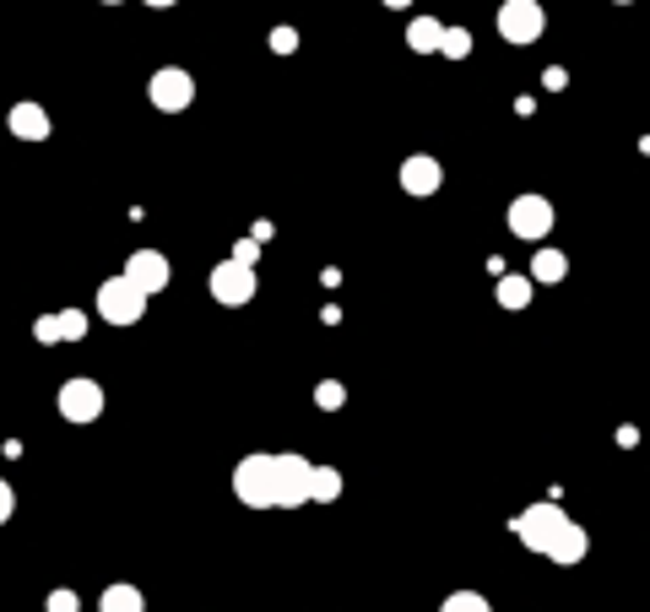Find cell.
I'll list each match as a JSON object with an SVG mask.
<instances>
[{
    "mask_svg": "<svg viewBox=\"0 0 650 612\" xmlns=\"http://www.w3.org/2000/svg\"><path fill=\"white\" fill-rule=\"evenodd\" d=\"M39 342H81L87 336V315L81 309H66V315H43L39 326H33Z\"/></svg>",
    "mask_w": 650,
    "mask_h": 612,
    "instance_id": "7c38bea8",
    "label": "cell"
},
{
    "mask_svg": "<svg viewBox=\"0 0 650 612\" xmlns=\"http://www.w3.org/2000/svg\"><path fill=\"white\" fill-rule=\"evenodd\" d=\"M440 612H493V608H487V596H477V591H455V596H445Z\"/></svg>",
    "mask_w": 650,
    "mask_h": 612,
    "instance_id": "44dd1931",
    "label": "cell"
},
{
    "mask_svg": "<svg viewBox=\"0 0 650 612\" xmlns=\"http://www.w3.org/2000/svg\"><path fill=\"white\" fill-rule=\"evenodd\" d=\"M564 272H569V260L559 249H536L531 255V283H564Z\"/></svg>",
    "mask_w": 650,
    "mask_h": 612,
    "instance_id": "2e32d148",
    "label": "cell"
},
{
    "mask_svg": "<svg viewBox=\"0 0 650 612\" xmlns=\"http://www.w3.org/2000/svg\"><path fill=\"white\" fill-rule=\"evenodd\" d=\"M234 493L249 510H283V455H244L234 466Z\"/></svg>",
    "mask_w": 650,
    "mask_h": 612,
    "instance_id": "6da1fadb",
    "label": "cell"
},
{
    "mask_svg": "<svg viewBox=\"0 0 650 612\" xmlns=\"http://www.w3.org/2000/svg\"><path fill=\"white\" fill-rule=\"evenodd\" d=\"M510 531L521 536V547H531V553H542V559H548V553H553V542L569 531V515L553 504V499H548V504H531V510H521V515L510 521Z\"/></svg>",
    "mask_w": 650,
    "mask_h": 612,
    "instance_id": "7a4b0ae2",
    "label": "cell"
},
{
    "mask_svg": "<svg viewBox=\"0 0 650 612\" xmlns=\"http://www.w3.org/2000/svg\"><path fill=\"white\" fill-rule=\"evenodd\" d=\"M272 49H277V55H293V49H298V33H293V28H277V33H272Z\"/></svg>",
    "mask_w": 650,
    "mask_h": 612,
    "instance_id": "cb8c5ba5",
    "label": "cell"
},
{
    "mask_svg": "<svg viewBox=\"0 0 650 612\" xmlns=\"http://www.w3.org/2000/svg\"><path fill=\"white\" fill-rule=\"evenodd\" d=\"M440 179H445V168L434 164V158H406L402 164V190L406 196H434Z\"/></svg>",
    "mask_w": 650,
    "mask_h": 612,
    "instance_id": "8fae6325",
    "label": "cell"
},
{
    "mask_svg": "<svg viewBox=\"0 0 650 612\" xmlns=\"http://www.w3.org/2000/svg\"><path fill=\"white\" fill-rule=\"evenodd\" d=\"M147 98H152V109H162V115H179V109L196 98V82H190V71L168 66V71H152V82H147Z\"/></svg>",
    "mask_w": 650,
    "mask_h": 612,
    "instance_id": "8992f818",
    "label": "cell"
},
{
    "mask_svg": "<svg viewBox=\"0 0 650 612\" xmlns=\"http://www.w3.org/2000/svg\"><path fill=\"white\" fill-rule=\"evenodd\" d=\"M211 298H217V304H228V309L249 304V298H255V272L239 266V260H223V266L211 272Z\"/></svg>",
    "mask_w": 650,
    "mask_h": 612,
    "instance_id": "9c48e42d",
    "label": "cell"
},
{
    "mask_svg": "<svg viewBox=\"0 0 650 612\" xmlns=\"http://www.w3.org/2000/svg\"><path fill=\"white\" fill-rule=\"evenodd\" d=\"M406 43H412L417 55H440V43H445V22H440V17H412Z\"/></svg>",
    "mask_w": 650,
    "mask_h": 612,
    "instance_id": "5bb4252c",
    "label": "cell"
},
{
    "mask_svg": "<svg viewBox=\"0 0 650 612\" xmlns=\"http://www.w3.org/2000/svg\"><path fill=\"white\" fill-rule=\"evenodd\" d=\"M585 553H591V531L569 521V531L559 536V542H553V553H548V559H553V564H580Z\"/></svg>",
    "mask_w": 650,
    "mask_h": 612,
    "instance_id": "9a60e30c",
    "label": "cell"
},
{
    "mask_svg": "<svg viewBox=\"0 0 650 612\" xmlns=\"http://www.w3.org/2000/svg\"><path fill=\"white\" fill-rule=\"evenodd\" d=\"M98 608L104 612H141V591H136V585H109Z\"/></svg>",
    "mask_w": 650,
    "mask_h": 612,
    "instance_id": "ac0fdd59",
    "label": "cell"
},
{
    "mask_svg": "<svg viewBox=\"0 0 650 612\" xmlns=\"http://www.w3.org/2000/svg\"><path fill=\"white\" fill-rule=\"evenodd\" d=\"M49 612H77V591H55V596H49Z\"/></svg>",
    "mask_w": 650,
    "mask_h": 612,
    "instance_id": "484cf974",
    "label": "cell"
},
{
    "mask_svg": "<svg viewBox=\"0 0 650 612\" xmlns=\"http://www.w3.org/2000/svg\"><path fill=\"white\" fill-rule=\"evenodd\" d=\"M228 260H239V266H249V272H255V260H260V239H239Z\"/></svg>",
    "mask_w": 650,
    "mask_h": 612,
    "instance_id": "603a6c76",
    "label": "cell"
},
{
    "mask_svg": "<svg viewBox=\"0 0 650 612\" xmlns=\"http://www.w3.org/2000/svg\"><path fill=\"white\" fill-rule=\"evenodd\" d=\"M120 277L152 298V293H162V287H168V277H174V272H168V255H158V249H136V255L125 260Z\"/></svg>",
    "mask_w": 650,
    "mask_h": 612,
    "instance_id": "ba28073f",
    "label": "cell"
},
{
    "mask_svg": "<svg viewBox=\"0 0 650 612\" xmlns=\"http://www.w3.org/2000/svg\"><path fill=\"white\" fill-rule=\"evenodd\" d=\"M510 234L542 245V239L553 234V201H542V196H515V201H510Z\"/></svg>",
    "mask_w": 650,
    "mask_h": 612,
    "instance_id": "5b68a950",
    "label": "cell"
},
{
    "mask_svg": "<svg viewBox=\"0 0 650 612\" xmlns=\"http://www.w3.org/2000/svg\"><path fill=\"white\" fill-rule=\"evenodd\" d=\"M6 125H11V136H22V141H43V136H49V115H43L39 103H17V109L6 115Z\"/></svg>",
    "mask_w": 650,
    "mask_h": 612,
    "instance_id": "4fadbf2b",
    "label": "cell"
},
{
    "mask_svg": "<svg viewBox=\"0 0 650 612\" xmlns=\"http://www.w3.org/2000/svg\"><path fill=\"white\" fill-rule=\"evenodd\" d=\"M342 396H347V391H342L336 379H321V385H315V402H321L325 412H336V407H342Z\"/></svg>",
    "mask_w": 650,
    "mask_h": 612,
    "instance_id": "7402d4cb",
    "label": "cell"
},
{
    "mask_svg": "<svg viewBox=\"0 0 650 612\" xmlns=\"http://www.w3.org/2000/svg\"><path fill=\"white\" fill-rule=\"evenodd\" d=\"M548 28V11L536 0H504L499 6V39L504 43H536Z\"/></svg>",
    "mask_w": 650,
    "mask_h": 612,
    "instance_id": "3957f363",
    "label": "cell"
},
{
    "mask_svg": "<svg viewBox=\"0 0 650 612\" xmlns=\"http://www.w3.org/2000/svg\"><path fill=\"white\" fill-rule=\"evenodd\" d=\"M11 510H17V493H11V483H6V477H0V526H6V521H11Z\"/></svg>",
    "mask_w": 650,
    "mask_h": 612,
    "instance_id": "d4e9b609",
    "label": "cell"
},
{
    "mask_svg": "<svg viewBox=\"0 0 650 612\" xmlns=\"http://www.w3.org/2000/svg\"><path fill=\"white\" fill-rule=\"evenodd\" d=\"M104 412V385L98 379H66L60 385V417L66 423H92Z\"/></svg>",
    "mask_w": 650,
    "mask_h": 612,
    "instance_id": "52a82bcc",
    "label": "cell"
},
{
    "mask_svg": "<svg viewBox=\"0 0 650 612\" xmlns=\"http://www.w3.org/2000/svg\"><path fill=\"white\" fill-rule=\"evenodd\" d=\"M141 309H147V293L130 287L125 277H109V283L98 287V315H104L109 326H136Z\"/></svg>",
    "mask_w": 650,
    "mask_h": 612,
    "instance_id": "277c9868",
    "label": "cell"
},
{
    "mask_svg": "<svg viewBox=\"0 0 650 612\" xmlns=\"http://www.w3.org/2000/svg\"><path fill=\"white\" fill-rule=\"evenodd\" d=\"M315 499V466L304 455H283V510H298Z\"/></svg>",
    "mask_w": 650,
    "mask_h": 612,
    "instance_id": "30bf717a",
    "label": "cell"
},
{
    "mask_svg": "<svg viewBox=\"0 0 650 612\" xmlns=\"http://www.w3.org/2000/svg\"><path fill=\"white\" fill-rule=\"evenodd\" d=\"M440 55H445V60H466V55H472V33H466V28H445Z\"/></svg>",
    "mask_w": 650,
    "mask_h": 612,
    "instance_id": "ffe728a7",
    "label": "cell"
},
{
    "mask_svg": "<svg viewBox=\"0 0 650 612\" xmlns=\"http://www.w3.org/2000/svg\"><path fill=\"white\" fill-rule=\"evenodd\" d=\"M342 499V472L336 466H315V504H331Z\"/></svg>",
    "mask_w": 650,
    "mask_h": 612,
    "instance_id": "d6986e66",
    "label": "cell"
},
{
    "mask_svg": "<svg viewBox=\"0 0 650 612\" xmlns=\"http://www.w3.org/2000/svg\"><path fill=\"white\" fill-rule=\"evenodd\" d=\"M499 304H504V309H526L531 304V277H499Z\"/></svg>",
    "mask_w": 650,
    "mask_h": 612,
    "instance_id": "e0dca14e",
    "label": "cell"
}]
</instances>
